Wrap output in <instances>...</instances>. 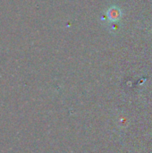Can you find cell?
Returning a JSON list of instances; mask_svg holds the SVG:
<instances>
[{
  "label": "cell",
  "instance_id": "obj_1",
  "mask_svg": "<svg viewBox=\"0 0 152 153\" xmlns=\"http://www.w3.org/2000/svg\"><path fill=\"white\" fill-rule=\"evenodd\" d=\"M107 15H108V18L110 21L115 22V21L119 20V18L121 17V11L117 7H111V8L108 9Z\"/></svg>",
  "mask_w": 152,
  "mask_h": 153
}]
</instances>
